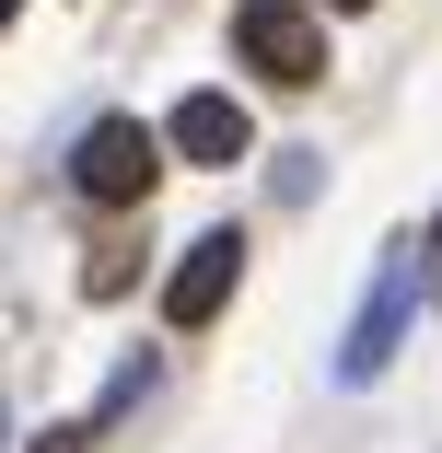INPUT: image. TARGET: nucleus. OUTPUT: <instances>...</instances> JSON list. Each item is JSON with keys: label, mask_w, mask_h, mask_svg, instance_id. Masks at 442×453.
Listing matches in <instances>:
<instances>
[{"label": "nucleus", "mask_w": 442, "mask_h": 453, "mask_svg": "<svg viewBox=\"0 0 442 453\" xmlns=\"http://www.w3.org/2000/svg\"><path fill=\"white\" fill-rule=\"evenodd\" d=\"M151 174H163V140H151L140 117H94V128H81V151H70V187L94 198V210H140Z\"/></svg>", "instance_id": "f257e3e1"}, {"label": "nucleus", "mask_w": 442, "mask_h": 453, "mask_svg": "<svg viewBox=\"0 0 442 453\" xmlns=\"http://www.w3.org/2000/svg\"><path fill=\"white\" fill-rule=\"evenodd\" d=\"M233 280H244V233H233V221L187 233V256L163 267V326H174V337H198V326H221Z\"/></svg>", "instance_id": "f03ea898"}, {"label": "nucleus", "mask_w": 442, "mask_h": 453, "mask_svg": "<svg viewBox=\"0 0 442 453\" xmlns=\"http://www.w3.org/2000/svg\"><path fill=\"white\" fill-rule=\"evenodd\" d=\"M233 58H244L256 81H280V94L326 81V35L291 12V0H244V12H233Z\"/></svg>", "instance_id": "7ed1b4c3"}, {"label": "nucleus", "mask_w": 442, "mask_h": 453, "mask_svg": "<svg viewBox=\"0 0 442 453\" xmlns=\"http://www.w3.org/2000/svg\"><path fill=\"white\" fill-rule=\"evenodd\" d=\"M163 151H174V163H198V174L244 163V105H233V94H174V117H163Z\"/></svg>", "instance_id": "20e7f679"}, {"label": "nucleus", "mask_w": 442, "mask_h": 453, "mask_svg": "<svg viewBox=\"0 0 442 453\" xmlns=\"http://www.w3.org/2000/svg\"><path fill=\"white\" fill-rule=\"evenodd\" d=\"M396 337H407V256L373 280V303H361V326H349V349H337V372L349 384H373L384 360H396Z\"/></svg>", "instance_id": "39448f33"}, {"label": "nucleus", "mask_w": 442, "mask_h": 453, "mask_svg": "<svg viewBox=\"0 0 442 453\" xmlns=\"http://www.w3.org/2000/svg\"><path fill=\"white\" fill-rule=\"evenodd\" d=\"M35 453H94V418H70V430H47Z\"/></svg>", "instance_id": "423d86ee"}, {"label": "nucleus", "mask_w": 442, "mask_h": 453, "mask_svg": "<svg viewBox=\"0 0 442 453\" xmlns=\"http://www.w3.org/2000/svg\"><path fill=\"white\" fill-rule=\"evenodd\" d=\"M430 291H442V233H430Z\"/></svg>", "instance_id": "0eeeda50"}, {"label": "nucleus", "mask_w": 442, "mask_h": 453, "mask_svg": "<svg viewBox=\"0 0 442 453\" xmlns=\"http://www.w3.org/2000/svg\"><path fill=\"white\" fill-rule=\"evenodd\" d=\"M326 12H373V0H326Z\"/></svg>", "instance_id": "6e6552de"}, {"label": "nucleus", "mask_w": 442, "mask_h": 453, "mask_svg": "<svg viewBox=\"0 0 442 453\" xmlns=\"http://www.w3.org/2000/svg\"><path fill=\"white\" fill-rule=\"evenodd\" d=\"M0 35H12V0H0Z\"/></svg>", "instance_id": "1a4fd4ad"}]
</instances>
